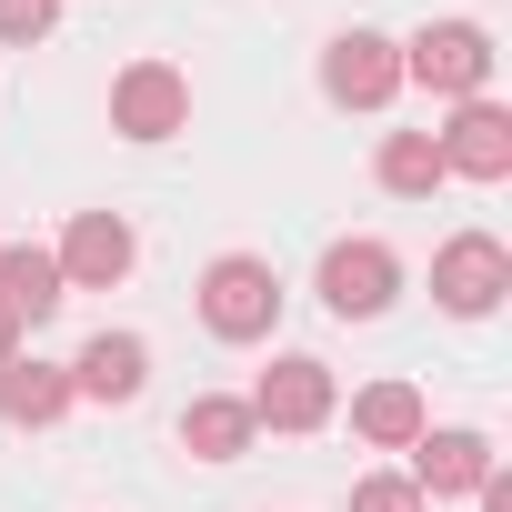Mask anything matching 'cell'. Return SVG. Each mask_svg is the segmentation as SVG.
I'll list each match as a JSON object with an SVG mask.
<instances>
[{"mask_svg": "<svg viewBox=\"0 0 512 512\" xmlns=\"http://www.w3.org/2000/svg\"><path fill=\"white\" fill-rule=\"evenodd\" d=\"M201 322H211V342H272L282 272L262 262V251H221V262L201 272Z\"/></svg>", "mask_w": 512, "mask_h": 512, "instance_id": "cell-1", "label": "cell"}, {"mask_svg": "<svg viewBox=\"0 0 512 512\" xmlns=\"http://www.w3.org/2000/svg\"><path fill=\"white\" fill-rule=\"evenodd\" d=\"M402 81H422L432 101H482L492 81V31L482 21H432L402 41Z\"/></svg>", "mask_w": 512, "mask_h": 512, "instance_id": "cell-2", "label": "cell"}, {"mask_svg": "<svg viewBox=\"0 0 512 512\" xmlns=\"http://www.w3.org/2000/svg\"><path fill=\"white\" fill-rule=\"evenodd\" d=\"M502 292H512V251H502L492 231H452V241L432 251V302H442L452 322H482Z\"/></svg>", "mask_w": 512, "mask_h": 512, "instance_id": "cell-3", "label": "cell"}, {"mask_svg": "<svg viewBox=\"0 0 512 512\" xmlns=\"http://www.w3.org/2000/svg\"><path fill=\"white\" fill-rule=\"evenodd\" d=\"M111 131H121V141H171V131H191V81H181L171 61H131V71L111 81Z\"/></svg>", "mask_w": 512, "mask_h": 512, "instance_id": "cell-4", "label": "cell"}, {"mask_svg": "<svg viewBox=\"0 0 512 512\" xmlns=\"http://www.w3.org/2000/svg\"><path fill=\"white\" fill-rule=\"evenodd\" d=\"M332 362H312V352H282L262 382H251V422H272V432H322L332 422Z\"/></svg>", "mask_w": 512, "mask_h": 512, "instance_id": "cell-5", "label": "cell"}, {"mask_svg": "<svg viewBox=\"0 0 512 512\" xmlns=\"http://www.w3.org/2000/svg\"><path fill=\"white\" fill-rule=\"evenodd\" d=\"M392 292H402V262H392L382 241H332V251H322V302H332L342 322H382Z\"/></svg>", "mask_w": 512, "mask_h": 512, "instance_id": "cell-6", "label": "cell"}, {"mask_svg": "<svg viewBox=\"0 0 512 512\" xmlns=\"http://www.w3.org/2000/svg\"><path fill=\"white\" fill-rule=\"evenodd\" d=\"M322 91H332L342 111H382V101L402 91V41H382V31H342V41L322 51Z\"/></svg>", "mask_w": 512, "mask_h": 512, "instance_id": "cell-7", "label": "cell"}, {"mask_svg": "<svg viewBox=\"0 0 512 512\" xmlns=\"http://www.w3.org/2000/svg\"><path fill=\"white\" fill-rule=\"evenodd\" d=\"M51 262H61V282H71V292H111V282L141 262V241H131V221H121V211H81V221L61 231Z\"/></svg>", "mask_w": 512, "mask_h": 512, "instance_id": "cell-8", "label": "cell"}, {"mask_svg": "<svg viewBox=\"0 0 512 512\" xmlns=\"http://www.w3.org/2000/svg\"><path fill=\"white\" fill-rule=\"evenodd\" d=\"M432 151H442V171H462V181H512V111H502V101H462L452 131H432Z\"/></svg>", "mask_w": 512, "mask_h": 512, "instance_id": "cell-9", "label": "cell"}, {"mask_svg": "<svg viewBox=\"0 0 512 512\" xmlns=\"http://www.w3.org/2000/svg\"><path fill=\"white\" fill-rule=\"evenodd\" d=\"M151 382V342L141 332H91L81 362H71V402H141Z\"/></svg>", "mask_w": 512, "mask_h": 512, "instance_id": "cell-10", "label": "cell"}, {"mask_svg": "<svg viewBox=\"0 0 512 512\" xmlns=\"http://www.w3.org/2000/svg\"><path fill=\"white\" fill-rule=\"evenodd\" d=\"M482 472H492V442H482V432H422L402 482H412L422 502H462V492H482Z\"/></svg>", "mask_w": 512, "mask_h": 512, "instance_id": "cell-11", "label": "cell"}, {"mask_svg": "<svg viewBox=\"0 0 512 512\" xmlns=\"http://www.w3.org/2000/svg\"><path fill=\"white\" fill-rule=\"evenodd\" d=\"M61 302H71V282H61V262H51L41 241H11V251H0V312H11V322H51Z\"/></svg>", "mask_w": 512, "mask_h": 512, "instance_id": "cell-12", "label": "cell"}, {"mask_svg": "<svg viewBox=\"0 0 512 512\" xmlns=\"http://www.w3.org/2000/svg\"><path fill=\"white\" fill-rule=\"evenodd\" d=\"M71 412V372L61 362H11V372H0V422H11V432H51Z\"/></svg>", "mask_w": 512, "mask_h": 512, "instance_id": "cell-13", "label": "cell"}, {"mask_svg": "<svg viewBox=\"0 0 512 512\" xmlns=\"http://www.w3.org/2000/svg\"><path fill=\"white\" fill-rule=\"evenodd\" d=\"M251 432H262V422H251V402H231V392H201V402L181 412V452H191V462H241Z\"/></svg>", "mask_w": 512, "mask_h": 512, "instance_id": "cell-14", "label": "cell"}, {"mask_svg": "<svg viewBox=\"0 0 512 512\" xmlns=\"http://www.w3.org/2000/svg\"><path fill=\"white\" fill-rule=\"evenodd\" d=\"M352 432H362L372 452H412V442L432 432V412H422V392H412V382H372V392L352 402Z\"/></svg>", "mask_w": 512, "mask_h": 512, "instance_id": "cell-15", "label": "cell"}, {"mask_svg": "<svg viewBox=\"0 0 512 512\" xmlns=\"http://www.w3.org/2000/svg\"><path fill=\"white\" fill-rule=\"evenodd\" d=\"M372 171H382V191H402V201H432V191L452 181V171H442V151H432V131H392Z\"/></svg>", "mask_w": 512, "mask_h": 512, "instance_id": "cell-16", "label": "cell"}, {"mask_svg": "<svg viewBox=\"0 0 512 512\" xmlns=\"http://www.w3.org/2000/svg\"><path fill=\"white\" fill-rule=\"evenodd\" d=\"M51 21H61V0H0V41H51Z\"/></svg>", "mask_w": 512, "mask_h": 512, "instance_id": "cell-17", "label": "cell"}, {"mask_svg": "<svg viewBox=\"0 0 512 512\" xmlns=\"http://www.w3.org/2000/svg\"><path fill=\"white\" fill-rule=\"evenodd\" d=\"M352 512H432L402 472H372V482H352Z\"/></svg>", "mask_w": 512, "mask_h": 512, "instance_id": "cell-18", "label": "cell"}, {"mask_svg": "<svg viewBox=\"0 0 512 512\" xmlns=\"http://www.w3.org/2000/svg\"><path fill=\"white\" fill-rule=\"evenodd\" d=\"M11 362H21V322H11V312H0V372H11Z\"/></svg>", "mask_w": 512, "mask_h": 512, "instance_id": "cell-19", "label": "cell"}]
</instances>
